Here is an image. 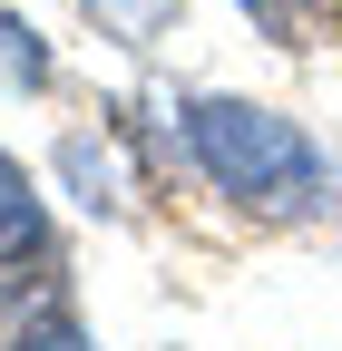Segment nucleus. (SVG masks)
<instances>
[{"instance_id": "3", "label": "nucleus", "mask_w": 342, "mask_h": 351, "mask_svg": "<svg viewBox=\"0 0 342 351\" xmlns=\"http://www.w3.org/2000/svg\"><path fill=\"white\" fill-rule=\"evenodd\" d=\"M59 166L78 176V195H89V205H117V156H108L98 137H69V147H59Z\"/></svg>"}, {"instance_id": "2", "label": "nucleus", "mask_w": 342, "mask_h": 351, "mask_svg": "<svg viewBox=\"0 0 342 351\" xmlns=\"http://www.w3.org/2000/svg\"><path fill=\"white\" fill-rule=\"evenodd\" d=\"M49 254V215H39V186L20 176V156H0V274Z\"/></svg>"}, {"instance_id": "4", "label": "nucleus", "mask_w": 342, "mask_h": 351, "mask_svg": "<svg viewBox=\"0 0 342 351\" xmlns=\"http://www.w3.org/2000/svg\"><path fill=\"white\" fill-rule=\"evenodd\" d=\"M98 10V29H117V39H157L166 20H176V0H89Z\"/></svg>"}, {"instance_id": "5", "label": "nucleus", "mask_w": 342, "mask_h": 351, "mask_svg": "<svg viewBox=\"0 0 342 351\" xmlns=\"http://www.w3.org/2000/svg\"><path fill=\"white\" fill-rule=\"evenodd\" d=\"M0 78H20V88H39V78H49V49H39V39H30L10 10H0Z\"/></svg>"}, {"instance_id": "7", "label": "nucleus", "mask_w": 342, "mask_h": 351, "mask_svg": "<svg viewBox=\"0 0 342 351\" xmlns=\"http://www.w3.org/2000/svg\"><path fill=\"white\" fill-rule=\"evenodd\" d=\"M10 351H98V341H89V332H78L69 313H49V322H30V332H20Z\"/></svg>"}, {"instance_id": "1", "label": "nucleus", "mask_w": 342, "mask_h": 351, "mask_svg": "<svg viewBox=\"0 0 342 351\" xmlns=\"http://www.w3.org/2000/svg\"><path fill=\"white\" fill-rule=\"evenodd\" d=\"M186 147H196V166L216 176L225 195L264 205V215H323V205H332L323 147H313L293 117L254 108V98H196V108H186Z\"/></svg>"}, {"instance_id": "6", "label": "nucleus", "mask_w": 342, "mask_h": 351, "mask_svg": "<svg viewBox=\"0 0 342 351\" xmlns=\"http://www.w3.org/2000/svg\"><path fill=\"white\" fill-rule=\"evenodd\" d=\"M244 10L264 20L274 49H304V39H313V0H244Z\"/></svg>"}]
</instances>
